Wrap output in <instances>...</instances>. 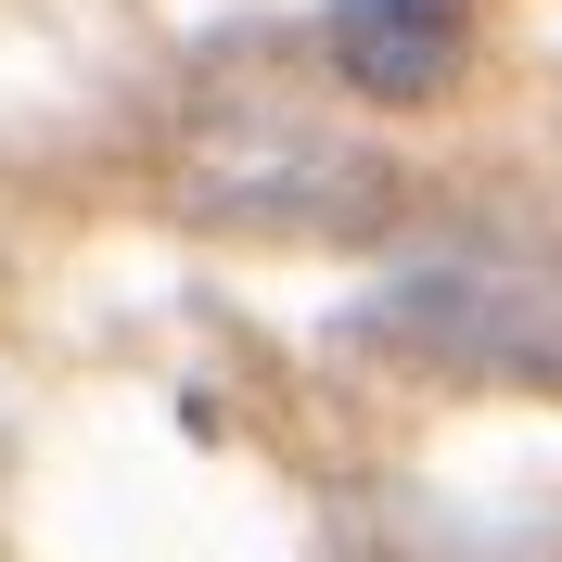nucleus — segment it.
<instances>
[{"instance_id": "f257e3e1", "label": "nucleus", "mask_w": 562, "mask_h": 562, "mask_svg": "<svg viewBox=\"0 0 562 562\" xmlns=\"http://www.w3.org/2000/svg\"><path fill=\"white\" fill-rule=\"evenodd\" d=\"M346 333L384 358L473 371V384H562V256L550 244H460L435 269H396Z\"/></svg>"}, {"instance_id": "f03ea898", "label": "nucleus", "mask_w": 562, "mask_h": 562, "mask_svg": "<svg viewBox=\"0 0 562 562\" xmlns=\"http://www.w3.org/2000/svg\"><path fill=\"white\" fill-rule=\"evenodd\" d=\"M319 38H333V77H346L358 103H435L460 77L473 13H460V0H333Z\"/></svg>"}]
</instances>
